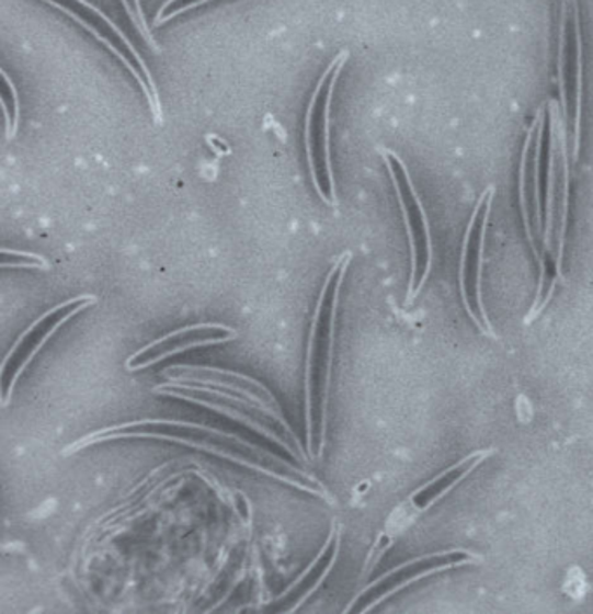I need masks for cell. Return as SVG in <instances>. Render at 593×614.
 <instances>
[{
  "label": "cell",
  "instance_id": "obj_1",
  "mask_svg": "<svg viewBox=\"0 0 593 614\" xmlns=\"http://www.w3.org/2000/svg\"><path fill=\"white\" fill-rule=\"evenodd\" d=\"M118 439H156V441L176 442V444L194 447V450L204 451L218 458L260 471V474L281 480L284 485L293 486L299 491L310 492L320 500L334 503L333 494L308 471L293 467L274 453L261 450L253 442L246 441L239 435L201 425V423H190V421L136 420L129 421V423H118V425L96 430L93 434H88L85 437L68 444L64 455H73L84 447L102 444V442L118 441Z\"/></svg>",
  "mask_w": 593,
  "mask_h": 614
},
{
  "label": "cell",
  "instance_id": "obj_2",
  "mask_svg": "<svg viewBox=\"0 0 593 614\" xmlns=\"http://www.w3.org/2000/svg\"><path fill=\"white\" fill-rule=\"evenodd\" d=\"M352 258H354L352 251H343L334 260L333 266L326 275L317 299L316 311L311 317L304 382L308 458L320 459L324 455L338 307H340L341 287Z\"/></svg>",
  "mask_w": 593,
  "mask_h": 614
},
{
  "label": "cell",
  "instance_id": "obj_3",
  "mask_svg": "<svg viewBox=\"0 0 593 614\" xmlns=\"http://www.w3.org/2000/svg\"><path fill=\"white\" fill-rule=\"evenodd\" d=\"M494 455H497L494 447H480V450L471 451L449 467L442 468L432 479L418 486L413 492H409L406 500L400 501L399 505L388 515L384 531L379 533L378 539L367 556L364 575H369L376 568V564L387 554L388 548H391L394 542L400 535H404L414 522L420 521L430 510L435 509L442 500H446L451 492L464 485L477 468L482 467Z\"/></svg>",
  "mask_w": 593,
  "mask_h": 614
},
{
  "label": "cell",
  "instance_id": "obj_4",
  "mask_svg": "<svg viewBox=\"0 0 593 614\" xmlns=\"http://www.w3.org/2000/svg\"><path fill=\"white\" fill-rule=\"evenodd\" d=\"M346 49L338 53L328 65L308 103L305 115V150H307L308 171L317 195L326 206L338 209L337 178H334L333 159H331V106L338 80L349 61Z\"/></svg>",
  "mask_w": 593,
  "mask_h": 614
},
{
  "label": "cell",
  "instance_id": "obj_5",
  "mask_svg": "<svg viewBox=\"0 0 593 614\" xmlns=\"http://www.w3.org/2000/svg\"><path fill=\"white\" fill-rule=\"evenodd\" d=\"M385 166L390 174L391 185L396 190L402 219H404L406 234L409 240V254H411V274H409L408 298L406 305L413 304L421 289L425 287L432 272L434 261V245L430 231L429 216L421 204L413 178L409 174L408 166L391 150H381Z\"/></svg>",
  "mask_w": 593,
  "mask_h": 614
},
{
  "label": "cell",
  "instance_id": "obj_6",
  "mask_svg": "<svg viewBox=\"0 0 593 614\" xmlns=\"http://www.w3.org/2000/svg\"><path fill=\"white\" fill-rule=\"evenodd\" d=\"M43 2L58 9L68 18H72L73 22L88 30L89 34L100 41L127 68V72L138 82L139 89L144 93L153 121L162 124V103H160L156 79L150 73V68L145 64L144 58L136 52V47L130 44L127 35L123 34V30L118 29L103 11L94 8L88 0H43Z\"/></svg>",
  "mask_w": 593,
  "mask_h": 614
},
{
  "label": "cell",
  "instance_id": "obj_7",
  "mask_svg": "<svg viewBox=\"0 0 593 614\" xmlns=\"http://www.w3.org/2000/svg\"><path fill=\"white\" fill-rule=\"evenodd\" d=\"M482 560L484 557L480 554L464 547L444 548V550L430 552L425 556L406 560L370 581L369 585L364 587L345 607V613H367L387 599L394 598L409 587L417 585L426 578L435 577L441 572L468 568V566H477Z\"/></svg>",
  "mask_w": 593,
  "mask_h": 614
},
{
  "label": "cell",
  "instance_id": "obj_8",
  "mask_svg": "<svg viewBox=\"0 0 593 614\" xmlns=\"http://www.w3.org/2000/svg\"><path fill=\"white\" fill-rule=\"evenodd\" d=\"M494 194L497 189L488 186L471 211L464 246H461V258H459V291H461L465 310L480 333L489 338L497 337V333L489 320L484 296H482V269H484L482 265H484L486 237H488Z\"/></svg>",
  "mask_w": 593,
  "mask_h": 614
},
{
  "label": "cell",
  "instance_id": "obj_9",
  "mask_svg": "<svg viewBox=\"0 0 593 614\" xmlns=\"http://www.w3.org/2000/svg\"><path fill=\"white\" fill-rule=\"evenodd\" d=\"M98 304L96 296L79 295L65 299L56 307L44 311L43 316L28 326L20 334L14 345L9 349L2 361V406L8 408L9 400L13 397L18 379L22 378L26 367L41 354V350L52 341V338L64 328L67 322L79 316L80 311Z\"/></svg>",
  "mask_w": 593,
  "mask_h": 614
},
{
  "label": "cell",
  "instance_id": "obj_10",
  "mask_svg": "<svg viewBox=\"0 0 593 614\" xmlns=\"http://www.w3.org/2000/svg\"><path fill=\"white\" fill-rule=\"evenodd\" d=\"M162 375L168 378V382H173V384L216 388V390L228 391V394H233V396H239L242 397V399L249 400V402L256 406L266 418L274 420L275 423L283 427L289 441H293L296 450L299 451V455L304 456L305 462H307L308 456L304 453L301 442L296 437L295 430L290 429L289 423H287L283 409H281V405H278V400L275 399L274 394H272L265 385L260 384L258 379L251 378V376L240 375V373H236V371L221 369V367L213 366H174L166 369Z\"/></svg>",
  "mask_w": 593,
  "mask_h": 614
},
{
  "label": "cell",
  "instance_id": "obj_11",
  "mask_svg": "<svg viewBox=\"0 0 593 614\" xmlns=\"http://www.w3.org/2000/svg\"><path fill=\"white\" fill-rule=\"evenodd\" d=\"M572 4L574 0H562L560 8L559 30V84L562 98L565 123L571 124L572 160L578 162L581 138V103H583V41H581L580 9L577 13L574 43L571 46L569 29H571Z\"/></svg>",
  "mask_w": 593,
  "mask_h": 614
},
{
  "label": "cell",
  "instance_id": "obj_12",
  "mask_svg": "<svg viewBox=\"0 0 593 614\" xmlns=\"http://www.w3.org/2000/svg\"><path fill=\"white\" fill-rule=\"evenodd\" d=\"M153 391L160 394V396L173 397V399L185 400V402H192L195 406L213 409L218 414H224V417L230 418V420L239 421V423L253 430L256 434L263 435V437L269 439L274 444H278L290 456L304 459V456L299 455V451L293 447L289 441L281 437L272 427L266 425V423L260 420V414H263V412L256 406L251 405L249 400L242 399V397L233 396V394H228V391L216 390V388L173 384V382L157 385Z\"/></svg>",
  "mask_w": 593,
  "mask_h": 614
},
{
  "label": "cell",
  "instance_id": "obj_13",
  "mask_svg": "<svg viewBox=\"0 0 593 614\" xmlns=\"http://www.w3.org/2000/svg\"><path fill=\"white\" fill-rule=\"evenodd\" d=\"M239 338V331L227 325L219 322H203V325L186 326L176 329L173 333L153 340L144 349L130 355L126 361V369L130 373L148 369L153 364L183 354L192 349H203V346L221 345Z\"/></svg>",
  "mask_w": 593,
  "mask_h": 614
},
{
  "label": "cell",
  "instance_id": "obj_14",
  "mask_svg": "<svg viewBox=\"0 0 593 614\" xmlns=\"http://www.w3.org/2000/svg\"><path fill=\"white\" fill-rule=\"evenodd\" d=\"M340 550L341 530L337 522H333L328 538L316 559L311 560L310 566L272 602L269 610L275 611V613L277 611L278 613H295V611L301 610L305 602L320 589L326 578L329 577V572L334 568L338 556H340Z\"/></svg>",
  "mask_w": 593,
  "mask_h": 614
},
{
  "label": "cell",
  "instance_id": "obj_15",
  "mask_svg": "<svg viewBox=\"0 0 593 614\" xmlns=\"http://www.w3.org/2000/svg\"><path fill=\"white\" fill-rule=\"evenodd\" d=\"M539 118L536 114L535 121H533V126L527 130L526 141H524V148H522L521 157V173H518V195H521V211L522 219H524V228H526L527 242H529L531 249H533V254H535L536 263L539 266V281L538 289L543 286V281H545V260H543L541 249H539L538 242H536V221L535 213L531 211V198L529 197V154L531 147H533V141H535L536 127H538Z\"/></svg>",
  "mask_w": 593,
  "mask_h": 614
},
{
  "label": "cell",
  "instance_id": "obj_16",
  "mask_svg": "<svg viewBox=\"0 0 593 614\" xmlns=\"http://www.w3.org/2000/svg\"><path fill=\"white\" fill-rule=\"evenodd\" d=\"M545 109L538 110V127H536V148H535V166H533V173H535V180H533V189H535V197H533V204H535V218H536V236H541L543 234V216H541V152H543V135H545Z\"/></svg>",
  "mask_w": 593,
  "mask_h": 614
},
{
  "label": "cell",
  "instance_id": "obj_17",
  "mask_svg": "<svg viewBox=\"0 0 593 614\" xmlns=\"http://www.w3.org/2000/svg\"><path fill=\"white\" fill-rule=\"evenodd\" d=\"M2 79H4L2 109H4L5 130H8V139H13L16 136L18 124H20V100H18L13 80L9 79L5 70H2Z\"/></svg>",
  "mask_w": 593,
  "mask_h": 614
},
{
  "label": "cell",
  "instance_id": "obj_18",
  "mask_svg": "<svg viewBox=\"0 0 593 614\" xmlns=\"http://www.w3.org/2000/svg\"><path fill=\"white\" fill-rule=\"evenodd\" d=\"M2 269L49 270V261L37 253L2 249Z\"/></svg>",
  "mask_w": 593,
  "mask_h": 614
},
{
  "label": "cell",
  "instance_id": "obj_19",
  "mask_svg": "<svg viewBox=\"0 0 593 614\" xmlns=\"http://www.w3.org/2000/svg\"><path fill=\"white\" fill-rule=\"evenodd\" d=\"M207 2H213V0H166L164 4L160 5L159 11H157L153 23L159 26L173 22L174 18L180 16V14L189 13L192 9L201 8Z\"/></svg>",
  "mask_w": 593,
  "mask_h": 614
},
{
  "label": "cell",
  "instance_id": "obj_20",
  "mask_svg": "<svg viewBox=\"0 0 593 614\" xmlns=\"http://www.w3.org/2000/svg\"><path fill=\"white\" fill-rule=\"evenodd\" d=\"M121 2H123L127 14H129L130 22L139 30V34L147 41L148 46L152 47L153 52L160 53L156 38H153V35L150 34V29H148L147 18H145L144 9H141V2H139V0H121Z\"/></svg>",
  "mask_w": 593,
  "mask_h": 614
}]
</instances>
